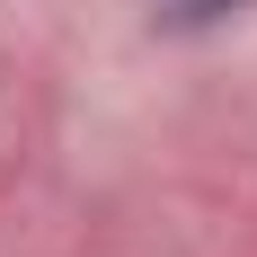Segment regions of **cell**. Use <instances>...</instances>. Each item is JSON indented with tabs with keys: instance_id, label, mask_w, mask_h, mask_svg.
<instances>
[{
	"instance_id": "1",
	"label": "cell",
	"mask_w": 257,
	"mask_h": 257,
	"mask_svg": "<svg viewBox=\"0 0 257 257\" xmlns=\"http://www.w3.org/2000/svg\"><path fill=\"white\" fill-rule=\"evenodd\" d=\"M239 9H257V0H151V27L160 36H213V27H231Z\"/></svg>"
}]
</instances>
